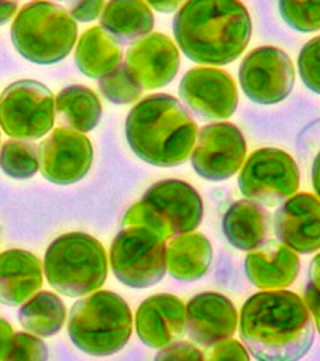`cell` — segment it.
<instances>
[{"instance_id":"8992f818","label":"cell","mask_w":320,"mask_h":361,"mask_svg":"<svg viewBox=\"0 0 320 361\" xmlns=\"http://www.w3.org/2000/svg\"><path fill=\"white\" fill-rule=\"evenodd\" d=\"M44 272L48 283L62 295L78 298L92 293L107 278L104 247L86 233L62 234L45 251Z\"/></svg>"},{"instance_id":"6da1fadb","label":"cell","mask_w":320,"mask_h":361,"mask_svg":"<svg viewBox=\"0 0 320 361\" xmlns=\"http://www.w3.org/2000/svg\"><path fill=\"white\" fill-rule=\"evenodd\" d=\"M240 334L252 357L295 361L313 344L314 326L304 300L285 289H264L250 296L238 316Z\"/></svg>"},{"instance_id":"f546056e","label":"cell","mask_w":320,"mask_h":361,"mask_svg":"<svg viewBox=\"0 0 320 361\" xmlns=\"http://www.w3.org/2000/svg\"><path fill=\"white\" fill-rule=\"evenodd\" d=\"M48 358L47 344L30 333H13L3 360H30V361H44Z\"/></svg>"},{"instance_id":"1f68e13d","label":"cell","mask_w":320,"mask_h":361,"mask_svg":"<svg viewBox=\"0 0 320 361\" xmlns=\"http://www.w3.org/2000/svg\"><path fill=\"white\" fill-rule=\"evenodd\" d=\"M204 358L247 361L250 358V354H248V350L245 348V345H242L237 340H231V337H230V338H226L223 341H219V343L207 347Z\"/></svg>"},{"instance_id":"d4e9b609","label":"cell","mask_w":320,"mask_h":361,"mask_svg":"<svg viewBox=\"0 0 320 361\" xmlns=\"http://www.w3.org/2000/svg\"><path fill=\"white\" fill-rule=\"evenodd\" d=\"M55 114L63 127L87 133L99 124L101 104L90 87L70 85L58 93L55 99Z\"/></svg>"},{"instance_id":"d6986e66","label":"cell","mask_w":320,"mask_h":361,"mask_svg":"<svg viewBox=\"0 0 320 361\" xmlns=\"http://www.w3.org/2000/svg\"><path fill=\"white\" fill-rule=\"evenodd\" d=\"M248 281L259 289H285L299 275L297 254L276 240H265L250 250L244 261Z\"/></svg>"},{"instance_id":"4316f807","label":"cell","mask_w":320,"mask_h":361,"mask_svg":"<svg viewBox=\"0 0 320 361\" xmlns=\"http://www.w3.org/2000/svg\"><path fill=\"white\" fill-rule=\"evenodd\" d=\"M0 169L14 179L34 176L39 171L38 145L28 140H7L0 148Z\"/></svg>"},{"instance_id":"e0dca14e","label":"cell","mask_w":320,"mask_h":361,"mask_svg":"<svg viewBox=\"0 0 320 361\" xmlns=\"http://www.w3.org/2000/svg\"><path fill=\"white\" fill-rule=\"evenodd\" d=\"M238 324V313L233 302L219 292H202L186 305V331L192 341L210 347L230 338Z\"/></svg>"},{"instance_id":"603a6c76","label":"cell","mask_w":320,"mask_h":361,"mask_svg":"<svg viewBox=\"0 0 320 361\" xmlns=\"http://www.w3.org/2000/svg\"><path fill=\"white\" fill-rule=\"evenodd\" d=\"M154 14L144 0H109L100 14V27L117 42H134L154 28Z\"/></svg>"},{"instance_id":"52a82bcc","label":"cell","mask_w":320,"mask_h":361,"mask_svg":"<svg viewBox=\"0 0 320 361\" xmlns=\"http://www.w3.org/2000/svg\"><path fill=\"white\" fill-rule=\"evenodd\" d=\"M203 219L197 190L180 179H162L151 185L141 200L124 213L123 226L145 227L164 240L193 231Z\"/></svg>"},{"instance_id":"f1b7e54d","label":"cell","mask_w":320,"mask_h":361,"mask_svg":"<svg viewBox=\"0 0 320 361\" xmlns=\"http://www.w3.org/2000/svg\"><path fill=\"white\" fill-rule=\"evenodd\" d=\"M278 8L290 28L300 32L320 30V0H279Z\"/></svg>"},{"instance_id":"8d00e7d4","label":"cell","mask_w":320,"mask_h":361,"mask_svg":"<svg viewBox=\"0 0 320 361\" xmlns=\"http://www.w3.org/2000/svg\"><path fill=\"white\" fill-rule=\"evenodd\" d=\"M309 285L320 292V252L312 259L309 267Z\"/></svg>"},{"instance_id":"ffe728a7","label":"cell","mask_w":320,"mask_h":361,"mask_svg":"<svg viewBox=\"0 0 320 361\" xmlns=\"http://www.w3.org/2000/svg\"><path fill=\"white\" fill-rule=\"evenodd\" d=\"M42 285V267L30 251L11 248L0 252V302L17 306Z\"/></svg>"},{"instance_id":"ba28073f","label":"cell","mask_w":320,"mask_h":361,"mask_svg":"<svg viewBox=\"0 0 320 361\" xmlns=\"http://www.w3.org/2000/svg\"><path fill=\"white\" fill-rule=\"evenodd\" d=\"M166 240L141 226H123L110 247L116 278L130 288H149L166 272Z\"/></svg>"},{"instance_id":"5bb4252c","label":"cell","mask_w":320,"mask_h":361,"mask_svg":"<svg viewBox=\"0 0 320 361\" xmlns=\"http://www.w3.org/2000/svg\"><path fill=\"white\" fill-rule=\"evenodd\" d=\"M39 171L56 185H72L89 172L93 162V147L83 133L58 127L38 145Z\"/></svg>"},{"instance_id":"9c48e42d","label":"cell","mask_w":320,"mask_h":361,"mask_svg":"<svg viewBox=\"0 0 320 361\" xmlns=\"http://www.w3.org/2000/svg\"><path fill=\"white\" fill-rule=\"evenodd\" d=\"M55 120V97L38 80L23 79L0 94V127L11 138L38 140L47 135Z\"/></svg>"},{"instance_id":"d590c367","label":"cell","mask_w":320,"mask_h":361,"mask_svg":"<svg viewBox=\"0 0 320 361\" xmlns=\"http://www.w3.org/2000/svg\"><path fill=\"white\" fill-rule=\"evenodd\" d=\"M183 0H145V3L159 13H172L175 11Z\"/></svg>"},{"instance_id":"d6a6232c","label":"cell","mask_w":320,"mask_h":361,"mask_svg":"<svg viewBox=\"0 0 320 361\" xmlns=\"http://www.w3.org/2000/svg\"><path fill=\"white\" fill-rule=\"evenodd\" d=\"M69 16L79 23H89L96 20L103 8L104 0H65Z\"/></svg>"},{"instance_id":"836d02e7","label":"cell","mask_w":320,"mask_h":361,"mask_svg":"<svg viewBox=\"0 0 320 361\" xmlns=\"http://www.w3.org/2000/svg\"><path fill=\"white\" fill-rule=\"evenodd\" d=\"M156 360H203L204 354L200 353L193 344L186 341H173L162 348L155 355Z\"/></svg>"},{"instance_id":"8fae6325","label":"cell","mask_w":320,"mask_h":361,"mask_svg":"<svg viewBox=\"0 0 320 361\" xmlns=\"http://www.w3.org/2000/svg\"><path fill=\"white\" fill-rule=\"evenodd\" d=\"M238 80L244 94L258 104H276L295 85V69L285 51L272 45L254 48L242 59Z\"/></svg>"},{"instance_id":"b9f144b4","label":"cell","mask_w":320,"mask_h":361,"mask_svg":"<svg viewBox=\"0 0 320 361\" xmlns=\"http://www.w3.org/2000/svg\"><path fill=\"white\" fill-rule=\"evenodd\" d=\"M48 1H55L56 3V1H65V0H48Z\"/></svg>"},{"instance_id":"ab89813d","label":"cell","mask_w":320,"mask_h":361,"mask_svg":"<svg viewBox=\"0 0 320 361\" xmlns=\"http://www.w3.org/2000/svg\"><path fill=\"white\" fill-rule=\"evenodd\" d=\"M312 183H313L314 192L320 199V151L317 152L312 165Z\"/></svg>"},{"instance_id":"7c38bea8","label":"cell","mask_w":320,"mask_h":361,"mask_svg":"<svg viewBox=\"0 0 320 361\" xmlns=\"http://www.w3.org/2000/svg\"><path fill=\"white\" fill-rule=\"evenodd\" d=\"M190 154L192 166L199 176L207 180H226L241 169L247 144L237 126L214 121L197 131Z\"/></svg>"},{"instance_id":"2e32d148","label":"cell","mask_w":320,"mask_h":361,"mask_svg":"<svg viewBox=\"0 0 320 361\" xmlns=\"http://www.w3.org/2000/svg\"><path fill=\"white\" fill-rule=\"evenodd\" d=\"M275 234L281 243L299 254L320 248V199L312 193L288 197L275 213Z\"/></svg>"},{"instance_id":"4fadbf2b","label":"cell","mask_w":320,"mask_h":361,"mask_svg":"<svg viewBox=\"0 0 320 361\" xmlns=\"http://www.w3.org/2000/svg\"><path fill=\"white\" fill-rule=\"evenodd\" d=\"M179 96L197 117L223 120L237 109L238 92L231 75L213 66L189 69L179 83Z\"/></svg>"},{"instance_id":"74e56055","label":"cell","mask_w":320,"mask_h":361,"mask_svg":"<svg viewBox=\"0 0 320 361\" xmlns=\"http://www.w3.org/2000/svg\"><path fill=\"white\" fill-rule=\"evenodd\" d=\"M11 334H13L11 324L7 320L0 319V360H3V357H4V353H6V348H7Z\"/></svg>"},{"instance_id":"4dcf8cb0","label":"cell","mask_w":320,"mask_h":361,"mask_svg":"<svg viewBox=\"0 0 320 361\" xmlns=\"http://www.w3.org/2000/svg\"><path fill=\"white\" fill-rule=\"evenodd\" d=\"M297 68L304 86L320 94V35L302 47L297 56Z\"/></svg>"},{"instance_id":"3957f363","label":"cell","mask_w":320,"mask_h":361,"mask_svg":"<svg viewBox=\"0 0 320 361\" xmlns=\"http://www.w3.org/2000/svg\"><path fill=\"white\" fill-rule=\"evenodd\" d=\"M124 131L131 151L140 159L155 166H176L189 158L197 126L176 97L154 93L131 107Z\"/></svg>"},{"instance_id":"484cf974","label":"cell","mask_w":320,"mask_h":361,"mask_svg":"<svg viewBox=\"0 0 320 361\" xmlns=\"http://www.w3.org/2000/svg\"><path fill=\"white\" fill-rule=\"evenodd\" d=\"M66 319L62 299L49 290L35 292L18 309V322L30 333L48 337L56 334Z\"/></svg>"},{"instance_id":"5b68a950","label":"cell","mask_w":320,"mask_h":361,"mask_svg":"<svg viewBox=\"0 0 320 361\" xmlns=\"http://www.w3.org/2000/svg\"><path fill=\"white\" fill-rule=\"evenodd\" d=\"M11 42L27 61L52 65L65 59L78 38L76 21L55 1L34 0L17 11L11 28Z\"/></svg>"},{"instance_id":"7402d4cb","label":"cell","mask_w":320,"mask_h":361,"mask_svg":"<svg viewBox=\"0 0 320 361\" xmlns=\"http://www.w3.org/2000/svg\"><path fill=\"white\" fill-rule=\"evenodd\" d=\"M211 259V244L202 233L176 234L166 245V271L180 282L202 278L207 272Z\"/></svg>"},{"instance_id":"83f0119b","label":"cell","mask_w":320,"mask_h":361,"mask_svg":"<svg viewBox=\"0 0 320 361\" xmlns=\"http://www.w3.org/2000/svg\"><path fill=\"white\" fill-rule=\"evenodd\" d=\"M99 89L114 104L135 103L142 93V86L124 62H120L116 68L99 78Z\"/></svg>"},{"instance_id":"30bf717a","label":"cell","mask_w":320,"mask_h":361,"mask_svg":"<svg viewBox=\"0 0 320 361\" xmlns=\"http://www.w3.org/2000/svg\"><path fill=\"white\" fill-rule=\"evenodd\" d=\"M300 173L296 161L283 149H255L242 164L238 175L241 193L265 206H278L297 192Z\"/></svg>"},{"instance_id":"7a4b0ae2","label":"cell","mask_w":320,"mask_h":361,"mask_svg":"<svg viewBox=\"0 0 320 361\" xmlns=\"http://www.w3.org/2000/svg\"><path fill=\"white\" fill-rule=\"evenodd\" d=\"M180 51L202 65H227L247 48L252 23L240 0H186L172 23Z\"/></svg>"},{"instance_id":"60d3db41","label":"cell","mask_w":320,"mask_h":361,"mask_svg":"<svg viewBox=\"0 0 320 361\" xmlns=\"http://www.w3.org/2000/svg\"><path fill=\"white\" fill-rule=\"evenodd\" d=\"M4 1H13V3H17L18 0H4Z\"/></svg>"},{"instance_id":"f35d334b","label":"cell","mask_w":320,"mask_h":361,"mask_svg":"<svg viewBox=\"0 0 320 361\" xmlns=\"http://www.w3.org/2000/svg\"><path fill=\"white\" fill-rule=\"evenodd\" d=\"M17 14V3L0 0V25H4Z\"/></svg>"},{"instance_id":"ac0fdd59","label":"cell","mask_w":320,"mask_h":361,"mask_svg":"<svg viewBox=\"0 0 320 361\" xmlns=\"http://www.w3.org/2000/svg\"><path fill=\"white\" fill-rule=\"evenodd\" d=\"M138 338L152 348H162L186 331V306L175 295L158 293L141 302L135 313Z\"/></svg>"},{"instance_id":"44dd1931","label":"cell","mask_w":320,"mask_h":361,"mask_svg":"<svg viewBox=\"0 0 320 361\" xmlns=\"http://www.w3.org/2000/svg\"><path fill=\"white\" fill-rule=\"evenodd\" d=\"M221 226L231 245L241 251H250L268 240L271 216L261 203L241 199L226 210Z\"/></svg>"},{"instance_id":"9a60e30c","label":"cell","mask_w":320,"mask_h":361,"mask_svg":"<svg viewBox=\"0 0 320 361\" xmlns=\"http://www.w3.org/2000/svg\"><path fill=\"white\" fill-rule=\"evenodd\" d=\"M124 63L142 89H158L175 79L180 56L178 47L168 35L149 32L131 44Z\"/></svg>"},{"instance_id":"cb8c5ba5","label":"cell","mask_w":320,"mask_h":361,"mask_svg":"<svg viewBox=\"0 0 320 361\" xmlns=\"http://www.w3.org/2000/svg\"><path fill=\"white\" fill-rule=\"evenodd\" d=\"M123 58L120 42H117L100 25L87 28L79 38L75 48V63L87 78L99 79Z\"/></svg>"},{"instance_id":"277c9868","label":"cell","mask_w":320,"mask_h":361,"mask_svg":"<svg viewBox=\"0 0 320 361\" xmlns=\"http://www.w3.org/2000/svg\"><path fill=\"white\" fill-rule=\"evenodd\" d=\"M131 331L130 306L111 290H94L73 303L69 312V338L90 355L118 353L128 343Z\"/></svg>"},{"instance_id":"e575fe53","label":"cell","mask_w":320,"mask_h":361,"mask_svg":"<svg viewBox=\"0 0 320 361\" xmlns=\"http://www.w3.org/2000/svg\"><path fill=\"white\" fill-rule=\"evenodd\" d=\"M303 300H304L312 317L314 319L317 331L320 334V292L316 290L314 288H312L307 283V286L304 289V299Z\"/></svg>"}]
</instances>
